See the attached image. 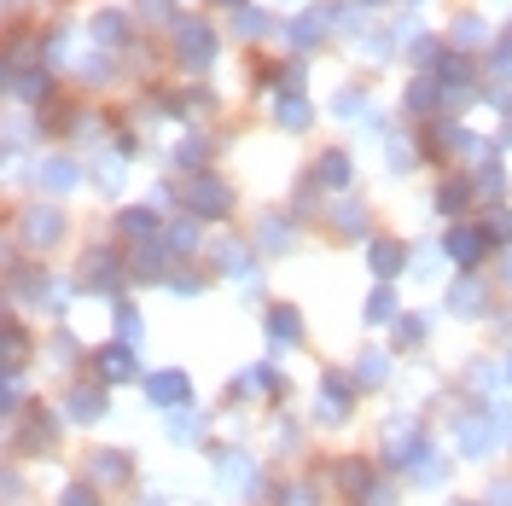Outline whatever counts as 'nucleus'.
Instances as JSON below:
<instances>
[{
  "label": "nucleus",
  "instance_id": "obj_1",
  "mask_svg": "<svg viewBox=\"0 0 512 506\" xmlns=\"http://www.w3.org/2000/svg\"><path fill=\"white\" fill-rule=\"evenodd\" d=\"M99 367H105V379H134V355H123V349H105Z\"/></svg>",
  "mask_w": 512,
  "mask_h": 506
},
{
  "label": "nucleus",
  "instance_id": "obj_2",
  "mask_svg": "<svg viewBox=\"0 0 512 506\" xmlns=\"http://www.w3.org/2000/svg\"><path fill=\"white\" fill-rule=\"evenodd\" d=\"M152 396H158V402H181V396H187V379H181V373H175V379H152Z\"/></svg>",
  "mask_w": 512,
  "mask_h": 506
},
{
  "label": "nucleus",
  "instance_id": "obj_3",
  "mask_svg": "<svg viewBox=\"0 0 512 506\" xmlns=\"http://www.w3.org/2000/svg\"><path fill=\"white\" fill-rule=\"evenodd\" d=\"M448 251H460L466 262H472V256H478V239H466V227H460V239H448Z\"/></svg>",
  "mask_w": 512,
  "mask_h": 506
},
{
  "label": "nucleus",
  "instance_id": "obj_4",
  "mask_svg": "<svg viewBox=\"0 0 512 506\" xmlns=\"http://www.w3.org/2000/svg\"><path fill=\"white\" fill-rule=\"evenodd\" d=\"M64 506H94V495H88V489H70V495H64Z\"/></svg>",
  "mask_w": 512,
  "mask_h": 506
}]
</instances>
